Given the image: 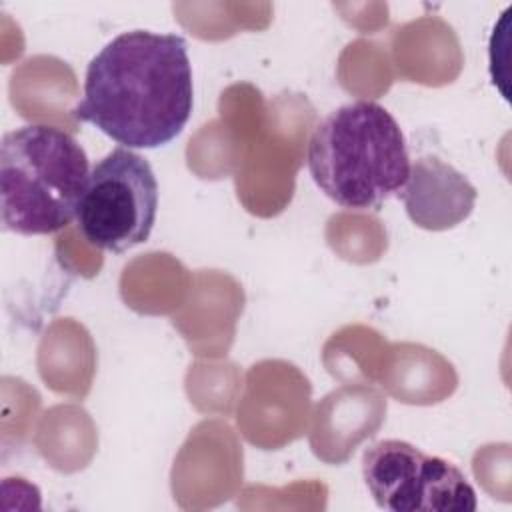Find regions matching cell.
I'll list each match as a JSON object with an SVG mask.
<instances>
[{"label":"cell","mask_w":512,"mask_h":512,"mask_svg":"<svg viewBox=\"0 0 512 512\" xmlns=\"http://www.w3.org/2000/svg\"><path fill=\"white\" fill-rule=\"evenodd\" d=\"M192 102L186 40L178 34L130 30L90 60L72 116L124 148H160L184 130Z\"/></svg>","instance_id":"cell-1"},{"label":"cell","mask_w":512,"mask_h":512,"mask_svg":"<svg viewBox=\"0 0 512 512\" xmlns=\"http://www.w3.org/2000/svg\"><path fill=\"white\" fill-rule=\"evenodd\" d=\"M308 172L338 206L378 208L398 196L410 158L396 118L374 100H354L320 120L308 140Z\"/></svg>","instance_id":"cell-2"},{"label":"cell","mask_w":512,"mask_h":512,"mask_svg":"<svg viewBox=\"0 0 512 512\" xmlns=\"http://www.w3.org/2000/svg\"><path fill=\"white\" fill-rule=\"evenodd\" d=\"M88 176V156L70 132L48 124L6 132L0 144L2 228L24 236L66 228Z\"/></svg>","instance_id":"cell-3"},{"label":"cell","mask_w":512,"mask_h":512,"mask_svg":"<svg viewBox=\"0 0 512 512\" xmlns=\"http://www.w3.org/2000/svg\"><path fill=\"white\" fill-rule=\"evenodd\" d=\"M158 210V182L150 162L118 146L98 160L76 208L88 244L122 254L148 240Z\"/></svg>","instance_id":"cell-4"},{"label":"cell","mask_w":512,"mask_h":512,"mask_svg":"<svg viewBox=\"0 0 512 512\" xmlns=\"http://www.w3.org/2000/svg\"><path fill=\"white\" fill-rule=\"evenodd\" d=\"M362 478L376 506L390 512H474L476 492L450 460L406 440H380L362 454Z\"/></svg>","instance_id":"cell-5"},{"label":"cell","mask_w":512,"mask_h":512,"mask_svg":"<svg viewBox=\"0 0 512 512\" xmlns=\"http://www.w3.org/2000/svg\"><path fill=\"white\" fill-rule=\"evenodd\" d=\"M398 198L416 226L448 230L470 216L478 192L454 166L436 156H424L410 166Z\"/></svg>","instance_id":"cell-6"}]
</instances>
